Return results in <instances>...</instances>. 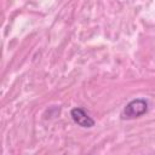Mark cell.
<instances>
[{
    "mask_svg": "<svg viewBox=\"0 0 155 155\" xmlns=\"http://www.w3.org/2000/svg\"><path fill=\"white\" fill-rule=\"evenodd\" d=\"M70 116L73 121L84 128H91L94 126V120L82 109V108H74L70 111Z\"/></svg>",
    "mask_w": 155,
    "mask_h": 155,
    "instance_id": "7a4b0ae2",
    "label": "cell"
},
{
    "mask_svg": "<svg viewBox=\"0 0 155 155\" xmlns=\"http://www.w3.org/2000/svg\"><path fill=\"white\" fill-rule=\"evenodd\" d=\"M147 111H148V102L143 98H136L125 105L121 113V119L124 120L136 119L144 115Z\"/></svg>",
    "mask_w": 155,
    "mask_h": 155,
    "instance_id": "6da1fadb",
    "label": "cell"
}]
</instances>
